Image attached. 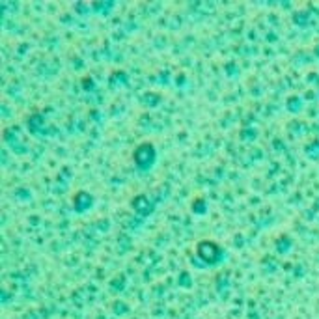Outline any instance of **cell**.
I'll return each instance as SVG.
<instances>
[{"instance_id": "3", "label": "cell", "mask_w": 319, "mask_h": 319, "mask_svg": "<svg viewBox=\"0 0 319 319\" xmlns=\"http://www.w3.org/2000/svg\"><path fill=\"white\" fill-rule=\"evenodd\" d=\"M131 207L138 217H150L153 209H155V203L151 200L148 194H136L133 200H131Z\"/></svg>"}, {"instance_id": "2", "label": "cell", "mask_w": 319, "mask_h": 319, "mask_svg": "<svg viewBox=\"0 0 319 319\" xmlns=\"http://www.w3.org/2000/svg\"><path fill=\"white\" fill-rule=\"evenodd\" d=\"M196 258L201 261V265H211L217 267L222 261L226 260V250L215 241L203 239L196 244Z\"/></svg>"}, {"instance_id": "4", "label": "cell", "mask_w": 319, "mask_h": 319, "mask_svg": "<svg viewBox=\"0 0 319 319\" xmlns=\"http://www.w3.org/2000/svg\"><path fill=\"white\" fill-rule=\"evenodd\" d=\"M93 205V196L86 191H79L73 198V209L77 213H86L88 209H92Z\"/></svg>"}, {"instance_id": "1", "label": "cell", "mask_w": 319, "mask_h": 319, "mask_svg": "<svg viewBox=\"0 0 319 319\" xmlns=\"http://www.w3.org/2000/svg\"><path fill=\"white\" fill-rule=\"evenodd\" d=\"M157 148L155 144L146 140V142H140L133 151V162H134V168L140 172V174H146V172H151L153 166L157 164Z\"/></svg>"}]
</instances>
